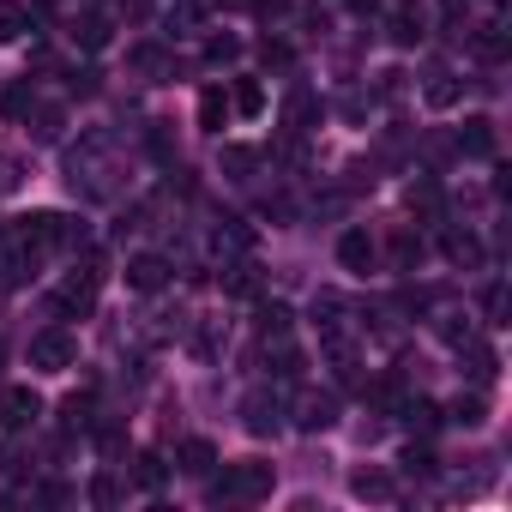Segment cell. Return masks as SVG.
I'll return each instance as SVG.
<instances>
[{
	"label": "cell",
	"instance_id": "6da1fadb",
	"mask_svg": "<svg viewBox=\"0 0 512 512\" xmlns=\"http://www.w3.org/2000/svg\"><path fill=\"white\" fill-rule=\"evenodd\" d=\"M121 163H115V139L109 133H85L79 151H67V187L85 193V199H115V181Z\"/></svg>",
	"mask_w": 512,
	"mask_h": 512
},
{
	"label": "cell",
	"instance_id": "7a4b0ae2",
	"mask_svg": "<svg viewBox=\"0 0 512 512\" xmlns=\"http://www.w3.org/2000/svg\"><path fill=\"white\" fill-rule=\"evenodd\" d=\"M278 488V470L272 464H260V458H247V464H229L217 482H211V500H266Z\"/></svg>",
	"mask_w": 512,
	"mask_h": 512
},
{
	"label": "cell",
	"instance_id": "3957f363",
	"mask_svg": "<svg viewBox=\"0 0 512 512\" xmlns=\"http://www.w3.org/2000/svg\"><path fill=\"white\" fill-rule=\"evenodd\" d=\"M97 290H103V266L85 260V272H73V278L55 290L49 308H55V314H91V308H97Z\"/></svg>",
	"mask_w": 512,
	"mask_h": 512
},
{
	"label": "cell",
	"instance_id": "277c9868",
	"mask_svg": "<svg viewBox=\"0 0 512 512\" xmlns=\"http://www.w3.org/2000/svg\"><path fill=\"white\" fill-rule=\"evenodd\" d=\"M73 356H79V338H73L67 326H49V332H37V338H31V368H43V374L73 368Z\"/></svg>",
	"mask_w": 512,
	"mask_h": 512
},
{
	"label": "cell",
	"instance_id": "5b68a950",
	"mask_svg": "<svg viewBox=\"0 0 512 512\" xmlns=\"http://www.w3.org/2000/svg\"><path fill=\"white\" fill-rule=\"evenodd\" d=\"M241 428H247V434H278V428H284V398L266 392V386L247 392V398H241Z\"/></svg>",
	"mask_w": 512,
	"mask_h": 512
},
{
	"label": "cell",
	"instance_id": "8992f818",
	"mask_svg": "<svg viewBox=\"0 0 512 512\" xmlns=\"http://www.w3.org/2000/svg\"><path fill=\"white\" fill-rule=\"evenodd\" d=\"M37 278V247H25L19 235L0 241V290H25Z\"/></svg>",
	"mask_w": 512,
	"mask_h": 512
},
{
	"label": "cell",
	"instance_id": "52a82bcc",
	"mask_svg": "<svg viewBox=\"0 0 512 512\" xmlns=\"http://www.w3.org/2000/svg\"><path fill=\"white\" fill-rule=\"evenodd\" d=\"M37 416H43V398L31 386H7V392H0V428H7V434H25Z\"/></svg>",
	"mask_w": 512,
	"mask_h": 512
},
{
	"label": "cell",
	"instance_id": "ba28073f",
	"mask_svg": "<svg viewBox=\"0 0 512 512\" xmlns=\"http://www.w3.org/2000/svg\"><path fill=\"white\" fill-rule=\"evenodd\" d=\"M386 37H392L398 49H416V43L428 37V13L416 7V0H398V7L386 13Z\"/></svg>",
	"mask_w": 512,
	"mask_h": 512
},
{
	"label": "cell",
	"instance_id": "9c48e42d",
	"mask_svg": "<svg viewBox=\"0 0 512 512\" xmlns=\"http://www.w3.org/2000/svg\"><path fill=\"white\" fill-rule=\"evenodd\" d=\"M338 422V398L332 392H302L296 398V428L302 434H320V428H332Z\"/></svg>",
	"mask_w": 512,
	"mask_h": 512
},
{
	"label": "cell",
	"instance_id": "30bf717a",
	"mask_svg": "<svg viewBox=\"0 0 512 512\" xmlns=\"http://www.w3.org/2000/svg\"><path fill=\"white\" fill-rule=\"evenodd\" d=\"M127 284L139 296H157L169 284V260H163V253H133V260H127Z\"/></svg>",
	"mask_w": 512,
	"mask_h": 512
},
{
	"label": "cell",
	"instance_id": "8fae6325",
	"mask_svg": "<svg viewBox=\"0 0 512 512\" xmlns=\"http://www.w3.org/2000/svg\"><path fill=\"white\" fill-rule=\"evenodd\" d=\"M338 260H344V272L368 278V272H374V260H380V247H374V235H368V229H350V235L338 241Z\"/></svg>",
	"mask_w": 512,
	"mask_h": 512
},
{
	"label": "cell",
	"instance_id": "7c38bea8",
	"mask_svg": "<svg viewBox=\"0 0 512 512\" xmlns=\"http://www.w3.org/2000/svg\"><path fill=\"white\" fill-rule=\"evenodd\" d=\"M127 67H133L139 79H151V85H169V79H175V55H163L157 43H139V49L127 55Z\"/></svg>",
	"mask_w": 512,
	"mask_h": 512
},
{
	"label": "cell",
	"instance_id": "4fadbf2b",
	"mask_svg": "<svg viewBox=\"0 0 512 512\" xmlns=\"http://www.w3.org/2000/svg\"><path fill=\"white\" fill-rule=\"evenodd\" d=\"M452 151H464V157H494V121H488V115H470V121L458 127Z\"/></svg>",
	"mask_w": 512,
	"mask_h": 512
},
{
	"label": "cell",
	"instance_id": "5bb4252c",
	"mask_svg": "<svg viewBox=\"0 0 512 512\" xmlns=\"http://www.w3.org/2000/svg\"><path fill=\"white\" fill-rule=\"evenodd\" d=\"M482 416H488L482 392H458V398L440 410V422H452V428H482Z\"/></svg>",
	"mask_w": 512,
	"mask_h": 512
},
{
	"label": "cell",
	"instance_id": "9a60e30c",
	"mask_svg": "<svg viewBox=\"0 0 512 512\" xmlns=\"http://www.w3.org/2000/svg\"><path fill=\"white\" fill-rule=\"evenodd\" d=\"M109 31H115V25H109V13H97V7L73 19V43H79V49H103V43H109Z\"/></svg>",
	"mask_w": 512,
	"mask_h": 512
},
{
	"label": "cell",
	"instance_id": "2e32d148",
	"mask_svg": "<svg viewBox=\"0 0 512 512\" xmlns=\"http://www.w3.org/2000/svg\"><path fill=\"white\" fill-rule=\"evenodd\" d=\"M398 416H404V428H416V434H434V428H440V404H434V398H398Z\"/></svg>",
	"mask_w": 512,
	"mask_h": 512
},
{
	"label": "cell",
	"instance_id": "e0dca14e",
	"mask_svg": "<svg viewBox=\"0 0 512 512\" xmlns=\"http://www.w3.org/2000/svg\"><path fill=\"white\" fill-rule=\"evenodd\" d=\"M31 109H37V85L31 79H19V85L0 91V115H7V121H31Z\"/></svg>",
	"mask_w": 512,
	"mask_h": 512
},
{
	"label": "cell",
	"instance_id": "ac0fdd59",
	"mask_svg": "<svg viewBox=\"0 0 512 512\" xmlns=\"http://www.w3.org/2000/svg\"><path fill=\"white\" fill-rule=\"evenodd\" d=\"M217 169H223L229 181H253V169H260V151H253V145H223Z\"/></svg>",
	"mask_w": 512,
	"mask_h": 512
},
{
	"label": "cell",
	"instance_id": "d6986e66",
	"mask_svg": "<svg viewBox=\"0 0 512 512\" xmlns=\"http://www.w3.org/2000/svg\"><path fill=\"white\" fill-rule=\"evenodd\" d=\"M284 121H290V127H296V133H308V127H314V121H320V97H314V91H302V85H296V91H290V103H284Z\"/></svg>",
	"mask_w": 512,
	"mask_h": 512
},
{
	"label": "cell",
	"instance_id": "ffe728a7",
	"mask_svg": "<svg viewBox=\"0 0 512 512\" xmlns=\"http://www.w3.org/2000/svg\"><path fill=\"white\" fill-rule=\"evenodd\" d=\"M175 458H181L187 476H211V470H217V446H211V440H181Z\"/></svg>",
	"mask_w": 512,
	"mask_h": 512
},
{
	"label": "cell",
	"instance_id": "44dd1931",
	"mask_svg": "<svg viewBox=\"0 0 512 512\" xmlns=\"http://www.w3.org/2000/svg\"><path fill=\"white\" fill-rule=\"evenodd\" d=\"M350 488H356L362 500H392V494H398L386 470H356V476H350Z\"/></svg>",
	"mask_w": 512,
	"mask_h": 512
},
{
	"label": "cell",
	"instance_id": "7402d4cb",
	"mask_svg": "<svg viewBox=\"0 0 512 512\" xmlns=\"http://www.w3.org/2000/svg\"><path fill=\"white\" fill-rule=\"evenodd\" d=\"M31 25V7H19V0H0V43H19Z\"/></svg>",
	"mask_w": 512,
	"mask_h": 512
},
{
	"label": "cell",
	"instance_id": "603a6c76",
	"mask_svg": "<svg viewBox=\"0 0 512 512\" xmlns=\"http://www.w3.org/2000/svg\"><path fill=\"white\" fill-rule=\"evenodd\" d=\"M229 109H235V115H247V121L260 115V109H266V91H260V79H241V85H235V97H229Z\"/></svg>",
	"mask_w": 512,
	"mask_h": 512
},
{
	"label": "cell",
	"instance_id": "cb8c5ba5",
	"mask_svg": "<svg viewBox=\"0 0 512 512\" xmlns=\"http://www.w3.org/2000/svg\"><path fill=\"white\" fill-rule=\"evenodd\" d=\"M223 115H229V97L211 85V91L199 97V127H205V133H223Z\"/></svg>",
	"mask_w": 512,
	"mask_h": 512
},
{
	"label": "cell",
	"instance_id": "d4e9b609",
	"mask_svg": "<svg viewBox=\"0 0 512 512\" xmlns=\"http://www.w3.org/2000/svg\"><path fill=\"white\" fill-rule=\"evenodd\" d=\"M290 326H296V314L284 302H266L260 308V338H290Z\"/></svg>",
	"mask_w": 512,
	"mask_h": 512
},
{
	"label": "cell",
	"instance_id": "484cf974",
	"mask_svg": "<svg viewBox=\"0 0 512 512\" xmlns=\"http://www.w3.org/2000/svg\"><path fill=\"white\" fill-rule=\"evenodd\" d=\"M91 410H97V404H91L85 392H73V398L61 404V428H67V434H79V428H91V422H97Z\"/></svg>",
	"mask_w": 512,
	"mask_h": 512
},
{
	"label": "cell",
	"instance_id": "4316f807",
	"mask_svg": "<svg viewBox=\"0 0 512 512\" xmlns=\"http://www.w3.org/2000/svg\"><path fill=\"white\" fill-rule=\"evenodd\" d=\"M217 247H223V253H247V247H253V229H247L241 217H223V229H217Z\"/></svg>",
	"mask_w": 512,
	"mask_h": 512
},
{
	"label": "cell",
	"instance_id": "83f0119b",
	"mask_svg": "<svg viewBox=\"0 0 512 512\" xmlns=\"http://www.w3.org/2000/svg\"><path fill=\"white\" fill-rule=\"evenodd\" d=\"M223 272H229V278H223V290H229V296H260V278H253V266H247V260H235V266H223Z\"/></svg>",
	"mask_w": 512,
	"mask_h": 512
},
{
	"label": "cell",
	"instance_id": "f1b7e54d",
	"mask_svg": "<svg viewBox=\"0 0 512 512\" xmlns=\"http://www.w3.org/2000/svg\"><path fill=\"white\" fill-rule=\"evenodd\" d=\"M31 133H37L43 145L61 139V109H55V103H37V109H31Z\"/></svg>",
	"mask_w": 512,
	"mask_h": 512
},
{
	"label": "cell",
	"instance_id": "f546056e",
	"mask_svg": "<svg viewBox=\"0 0 512 512\" xmlns=\"http://www.w3.org/2000/svg\"><path fill=\"white\" fill-rule=\"evenodd\" d=\"M428 103L434 109H452L458 103V79L452 73H428Z\"/></svg>",
	"mask_w": 512,
	"mask_h": 512
},
{
	"label": "cell",
	"instance_id": "4dcf8cb0",
	"mask_svg": "<svg viewBox=\"0 0 512 512\" xmlns=\"http://www.w3.org/2000/svg\"><path fill=\"white\" fill-rule=\"evenodd\" d=\"M410 205L428 211V217L440 211V187H434V175H416V181H410Z\"/></svg>",
	"mask_w": 512,
	"mask_h": 512
},
{
	"label": "cell",
	"instance_id": "1f68e13d",
	"mask_svg": "<svg viewBox=\"0 0 512 512\" xmlns=\"http://www.w3.org/2000/svg\"><path fill=\"white\" fill-rule=\"evenodd\" d=\"M205 61H211V67L241 61V37H211V43H205Z\"/></svg>",
	"mask_w": 512,
	"mask_h": 512
},
{
	"label": "cell",
	"instance_id": "d6a6232c",
	"mask_svg": "<svg viewBox=\"0 0 512 512\" xmlns=\"http://www.w3.org/2000/svg\"><path fill=\"white\" fill-rule=\"evenodd\" d=\"M476 55H482V61H500V55H506V37H500V25H482V31H476Z\"/></svg>",
	"mask_w": 512,
	"mask_h": 512
},
{
	"label": "cell",
	"instance_id": "836d02e7",
	"mask_svg": "<svg viewBox=\"0 0 512 512\" xmlns=\"http://www.w3.org/2000/svg\"><path fill=\"white\" fill-rule=\"evenodd\" d=\"M133 482H139V488H157V482H163V458H157V452H139V470H133Z\"/></svg>",
	"mask_w": 512,
	"mask_h": 512
},
{
	"label": "cell",
	"instance_id": "e575fe53",
	"mask_svg": "<svg viewBox=\"0 0 512 512\" xmlns=\"http://www.w3.org/2000/svg\"><path fill=\"white\" fill-rule=\"evenodd\" d=\"M91 500H97V506H121V482H115L109 470H103V476H91Z\"/></svg>",
	"mask_w": 512,
	"mask_h": 512
},
{
	"label": "cell",
	"instance_id": "d590c367",
	"mask_svg": "<svg viewBox=\"0 0 512 512\" xmlns=\"http://www.w3.org/2000/svg\"><path fill=\"white\" fill-rule=\"evenodd\" d=\"M446 253H452L458 266H476V260H482V247H476L470 235H446Z\"/></svg>",
	"mask_w": 512,
	"mask_h": 512
},
{
	"label": "cell",
	"instance_id": "8d00e7d4",
	"mask_svg": "<svg viewBox=\"0 0 512 512\" xmlns=\"http://www.w3.org/2000/svg\"><path fill=\"white\" fill-rule=\"evenodd\" d=\"M260 61H266V67H290V61H296V49H290V43H278V37H266V43H260Z\"/></svg>",
	"mask_w": 512,
	"mask_h": 512
},
{
	"label": "cell",
	"instance_id": "74e56055",
	"mask_svg": "<svg viewBox=\"0 0 512 512\" xmlns=\"http://www.w3.org/2000/svg\"><path fill=\"white\" fill-rule=\"evenodd\" d=\"M482 308H488V326H506V284H488Z\"/></svg>",
	"mask_w": 512,
	"mask_h": 512
},
{
	"label": "cell",
	"instance_id": "f35d334b",
	"mask_svg": "<svg viewBox=\"0 0 512 512\" xmlns=\"http://www.w3.org/2000/svg\"><path fill=\"white\" fill-rule=\"evenodd\" d=\"M404 470L410 476H434V452L428 446H404Z\"/></svg>",
	"mask_w": 512,
	"mask_h": 512
},
{
	"label": "cell",
	"instance_id": "ab89813d",
	"mask_svg": "<svg viewBox=\"0 0 512 512\" xmlns=\"http://www.w3.org/2000/svg\"><path fill=\"white\" fill-rule=\"evenodd\" d=\"M97 91H103V73L97 67H79L73 73V97H97Z\"/></svg>",
	"mask_w": 512,
	"mask_h": 512
},
{
	"label": "cell",
	"instance_id": "60d3db41",
	"mask_svg": "<svg viewBox=\"0 0 512 512\" xmlns=\"http://www.w3.org/2000/svg\"><path fill=\"white\" fill-rule=\"evenodd\" d=\"M416 260H422V241H410V235H398V266H404V272H410V266H416Z\"/></svg>",
	"mask_w": 512,
	"mask_h": 512
},
{
	"label": "cell",
	"instance_id": "b9f144b4",
	"mask_svg": "<svg viewBox=\"0 0 512 512\" xmlns=\"http://www.w3.org/2000/svg\"><path fill=\"white\" fill-rule=\"evenodd\" d=\"M217 7H229V13H253L260 0H217Z\"/></svg>",
	"mask_w": 512,
	"mask_h": 512
},
{
	"label": "cell",
	"instance_id": "7bdbcfd3",
	"mask_svg": "<svg viewBox=\"0 0 512 512\" xmlns=\"http://www.w3.org/2000/svg\"><path fill=\"white\" fill-rule=\"evenodd\" d=\"M350 7H356V13L368 19V13H380V7H386V0H350Z\"/></svg>",
	"mask_w": 512,
	"mask_h": 512
},
{
	"label": "cell",
	"instance_id": "ee69618b",
	"mask_svg": "<svg viewBox=\"0 0 512 512\" xmlns=\"http://www.w3.org/2000/svg\"><path fill=\"white\" fill-rule=\"evenodd\" d=\"M0 368H7V344H0Z\"/></svg>",
	"mask_w": 512,
	"mask_h": 512
}]
</instances>
